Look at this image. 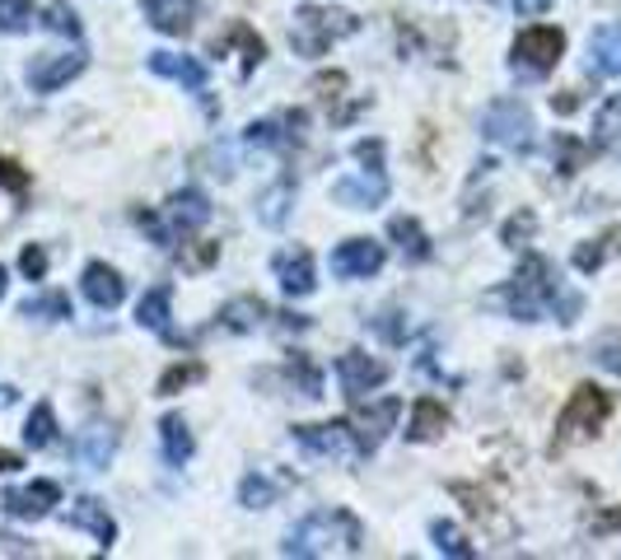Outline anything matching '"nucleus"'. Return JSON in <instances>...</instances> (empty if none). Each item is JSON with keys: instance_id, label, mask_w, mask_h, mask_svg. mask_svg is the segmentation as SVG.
Listing matches in <instances>:
<instances>
[{"instance_id": "nucleus-1", "label": "nucleus", "mask_w": 621, "mask_h": 560, "mask_svg": "<svg viewBox=\"0 0 621 560\" xmlns=\"http://www.w3.org/2000/svg\"><path fill=\"white\" fill-rule=\"evenodd\" d=\"M332 547H342V551H360L365 547V532H360V519L346 509H318V513H308V519H299L291 528V537H285V556H327Z\"/></svg>"}, {"instance_id": "nucleus-2", "label": "nucleus", "mask_w": 621, "mask_h": 560, "mask_svg": "<svg viewBox=\"0 0 621 560\" xmlns=\"http://www.w3.org/2000/svg\"><path fill=\"white\" fill-rule=\"evenodd\" d=\"M557 295H561V285H557V272H551V262L538 257V253H528L519 262V272L515 281H509L500 289V299L509 308V318H519V323H538L547 318L551 308H557Z\"/></svg>"}, {"instance_id": "nucleus-3", "label": "nucleus", "mask_w": 621, "mask_h": 560, "mask_svg": "<svg viewBox=\"0 0 621 560\" xmlns=\"http://www.w3.org/2000/svg\"><path fill=\"white\" fill-rule=\"evenodd\" d=\"M350 33H360V19L350 10H332V6H299L295 24H291V48L299 57H323L332 52V42H342Z\"/></svg>"}, {"instance_id": "nucleus-4", "label": "nucleus", "mask_w": 621, "mask_h": 560, "mask_svg": "<svg viewBox=\"0 0 621 560\" xmlns=\"http://www.w3.org/2000/svg\"><path fill=\"white\" fill-rule=\"evenodd\" d=\"M608 416H612V393L593 388V384H580L570 393L561 420H557V448H566L574 439H593L608 425Z\"/></svg>"}, {"instance_id": "nucleus-5", "label": "nucleus", "mask_w": 621, "mask_h": 560, "mask_svg": "<svg viewBox=\"0 0 621 560\" xmlns=\"http://www.w3.org/2000/svg\"><path fill=\"white\" fill-rule=\"evenodd\" d=\"M566 57V33L561 29H551V24H532L515 38V48H509V61H515V71L519 75H532V80H542L557 71V61Z\"/></svg>"}, {"instance_id": "nucleus-6", "label": "nucleus", "mask_w": 621, "mask_h": 560, "mask_svg": "<svg viewBox=\"0 0 621 560\" xmlns=\"http://www.w3.org/2000/svg\"><path fill=\"white\" fill-rule=\"evenodd\" d=\"M532 131H538L532 126V112L519 99H496L481 112V136L505 150H532Z\"/></svg>"}, {"instance_id": "nucleus-7", "label": "nucleus", "mask_w": 621, "mask_h": 560, "mask_svg": "<svg viewBox=\"0 0 621 560\" xmlns=\"http://www.w3.org/2000/svg\"><path fill=\"white\" fill-rule=\"evenodd\" d=\"M384 243H374V238H346L332 248V276H342V281H369V276H379L384 272Z\"/></svg>"}, {"instance_id": "nucleus-8", "label": "nucleus", "mask_w": 621, "mask_h": 560, "mask_svg": "<svg viewBox=\"0 0 621 560\" xmlns=\"http://www.w3.org/2000/svg\"><path fill=\"white\" fill-rule=\"evenodd\" d=\"M384 196H388V173L384 169H360V173L332 183V201L346 206V211H374V206H384Z\"/></svg>"}, {"instance_id": "nucleus-9", "label": "nucleus", "mask_w": 621, "mask_h": 560, "mask_svg": "<svg viewBox=\"0 0 621 560\" xmlns=\"http://www.w3.org/2000/svg\"><path fill=\"white\" fill-rule=\"evenodd\" d=\"M52 505H61V486L57 481H33V486H14L0 496V509L10 513V519L19 523H38V519H48Z\"/></svg>"}, {"instance_id": "nucleus-10", "label": "nucleus", "mask_w": 621, "mask_h": 560, "mask_svg": "<svg viewBox=\"0 0 621 560\" xmlns=\"http://www.w3.org/2000/svg\"><path fill=\"white\" fill-rule=\"evenodd\" d=\"M397 416H403V401H397V397L374 401L369 411L355 416V420H350V430H355V458H369L374 448L388 439V430L397 425Z\"/></svg>"}, {"instance_id": "nucleus-11", "label": "nucleus", "mask_w": 621, "mask_h": 560, "mask_svg": "<svg viewBox=\"0 0 621 560\" xmlns=\"http://www.w3.org/2000/svg\"><path fill=\"white\" fill-rule=\"evenodd\" d=\"M295 444L314 458H342V454H355V430H350V420L295 425Z\"/></svg>"}, {"instance_id": "nucleus-12", "label": "nucleus", "mask_w": 621, "mask_h": 560, "mask_svg": "<svg viewBox=\"0 0 621 560\" xmlns=\"http://www.w3.org/2000/svg\"><path fill=\"white\" fill-rule=\"evenodd\" d=\"M337 384H342L346 397H365V393L388 384V365L374 360V355H365V350H346L337 360Z\"/></svg>"}, {"instance_id": "nucleus-13", "label": "nucleus", "mask_w": 621, "mask_h": 560, "mask_svg": "<svg viewBox=\"0 0 621 560\" xmlns=\"http://www.w3.org/2000/svg\"><path fill=\"white\" fill-rule=\"evenodd\" d=\"M89 65L84 52H61V57H42L29 65V89L33 94H57V89H65L80 71Z\"/></svg>"}, {"instance_id": "nucleus-14", "label": "nucleus", "mask_w": 621, "mask_h": 560, "mask_svg": "<svg viewBox=\"0 0 621 560\" xmlns=\"http://www.w3.org/2000/svg\"><path fill=\"white\" fill-rule=\"evenodd\" d=\"M65 523L80 528V532H89L103 551H113V542H118V519H113V513H108V505H103V500H94V496L75 500V505H71V513H65Z\"/></svg>"}, {"instance_id": "nucleus-15", "label": "nucleus", "mask_w": 621, "mask_h": 560, "mask_svg": "<svg viewBox=\"0 0 621 560\" xmlns=\"http://www.w3.org/2000/svg\"><path fill=\"white\" fill-rule=\"evenodd\" d=\"M276 281H281V289H285L291 299L314 295V289H318V276H314V253H308V248H285V253L276 257Z\"/></svg>"}, {"instance_id": "nucleus-16", "label": "nucleus", "mask_w": 621, "mask_h": 560, "mask_svg": "<svg viewBox=\"0 0 621 560\" xmlns=\"http://www.w3.org/2000/svg\"><path fill=\"white\" fill-rule=\"evenodd\" d=\"M80 289H84L89 304H94V308H108V313H113V308L126 299V281H122L108 262H89L84 276H80Z\"/></svg>"}, {"instance_id": "nucleus-17", "label": "nucleus", "mask_w": 621, "mask_h": 560, "mask_svg": "<svg viewBox=\"0 0 621 560\" xmlns=\"http://www.w3.org/2000/svg\"><path fill=\"white\" fill-rule=\"evenodd\" d=\"M164 215H169V230H173V234H196V230H202V224L211 220V196L196 192V187H183V192L169 196Z\"/></svg>"}, {"instance_id": "nucleus-18", "label": "nucleus", "mask_w": 621, "mask_h": 560, "mask_svg": "<svg viewBox=\"0 0 621 560\" xmlns=\"http://www.w3.org/2000/svg\"><path fill=\"white\" fill-rule=\"evenodd\" d=\"M118 454V435H113V425H84V430L71 439V458L84 462V467H108V458Z\"/></svg>"}, {"instance_id": "nucleus-19", "label": "nucleus", "mask_w": 621, "mask_h": 560, "mask_svg": "<svg viewBox=\"0 0 621 560\" xmlns=\"http://www.w3.org/2000/svg\"><path fill=\"white\" fill-rule=\"evenodd\" d=\"M141 10H145L150 24L160 29V33H169V38L192 33V19H196L192 0H141Z\"/></svg>"}, {"instance_id": "nucleus-20", "label": "nucleus", "mask_w": 621, "mask_h": 560, "mask_svg": "<svg viewBox=\"0 0 621 560\" xmlns=\"http://www.w3.org/2000/svg\"><path fill=\"white\" fill-rule=\"evenodd\" d=\"M150 71H154V75H164V80L187 84V89H206V80H211L206 61L183 57V52H150Z\"/></svg>"}, {"instance_id": "nucleus-21", "label": "nucleus", "mask_w": 621, "mask_h": 560, "mask_svg": "<svg viewBox=\"0 0 621 560\" xmlns=\"http://www.w3.org/2000/svg\"><path fill=\"white\" fill-rule=\"evenodd\" d=\"M444 430H449V407L435 401V397H416L411 420H407V439L411 444H435V439H444Z\"/></svg>"}, {"instance_id": "nucleus-22", "label": "nucleus", "mask_w": 621, "mask_h": 560, "mask_svg": "<svg viewBox=\"0 0 621 560\" xmlns=\"http://www.w3.org/2000/svg\"><path fill=\"white\" fill-rule=\"evenodd\" d=\"M299 126H304V112H285L281 122H253L248 131H243V141H248L253 150H285L299 141Z\"/></svg>"}, {"instance_id": "nucleus-23", "label": "nucleus", "mask_w": 621, "mask_h": 560, "mask_svg": "<svg viewBox=\"0 0 621 560\" xmlns=\"http://www.w3.org/2000/svg\"><path fill=\"white\" fill-rule=\"evenodd\" d=\"M169 318H173V289H169V285L145 289L141 304H136V323H141V327H150V332H160V336H169V342H173Z\"/></svg>"}, {"instance_id": "nucleus-24", "label": "nucleus", "mask_w": 621, "mask_h": 560, "mask_svg": "<svg viewBox=\"0 0 621 560\" xmlns=\"http://www.w3.org/2000/svg\"><path fill=\"white\" fill-rule=\"evenodd\" d=\"M388 238L403 248V257L407 262H430V234L420 230V220L416 215H393V224H388Z\"/></svg>"}, {"instance_id": "nucleus-25", "label": "nucleus", "mask_w": 621, "mask_h": 560, "mask_svg": "<svg viewBox=\"0 0 621 560\" xmlns=\"http://www.w3.org/2000/svg\"><path fill=\"white\" fill-rule=\"evenodd\" d=\"M589 65L598 75H621V24H603L589 38Z\"/></svg>"}, {"instance_id": "nucleus-26", "label": "nucleus", "mask_w": 621, "mask_h": 560, "mask_svg": "<svg viewBox=\"0 0 621 560\" xmlns=\"http://www.w3.org/2000/svg\"><path fill=\"white\" fill-rule=\"evenodd\" d=\"M266 318H272V308H266L257 295H238L220 308V327H230V332H257Z\"/></svg>"}, {"instance_id": "nucleus-27", "label": "nucleus", "mask_w": 621, "mask_h": 560, "mask_svg": "<svg viewBox=\"0 0 621 560\" xmlns=\"http://www.w3.org/2000/svg\"><path fill=\"white\" fill-rule=\"evenodd\" d=\"M160 444H164V462H169V467H183V462L196 454V439H192V430H187L183 416H164V420H160Z\"/></svg>"}, {"instance_id": "nucleus-28", "label": "nucleus", "mask_w": 621, "mask_h": 560, "mask_svg": "<svg viewBox=\"0 0 621 560\" xmlns=\"http://www.w3.org/2000/svg\"><path fill=\"white\" fill-rule=\"evenodd\" d=\"M291 201H295V183L291 177H281L276 187H266L262 196H257V215H262V224H285V211H291Z\"/></svg>"}, {"instance_id": "nucleus-29", "label": "nucleus", "mask_w": 621, "mask_h": 560, "mask_svg": "<svg viewBox=\"0 0 621 560\" xmlns=\"http://www.w3.org/2000/svg\"><path fill=\"white\" fill-rule=\"evenodd\" d=\"M19 318H38V323H61L71 318V299L61 295V289H52V295H33L19 304Z\"/></svg>"}, {"instance_id": "nucleus-30", "label": "nucleus", "mask_w": 621, "mask_h": 560, "mask_svg": "<svg viewBox=\"0 0 621 560\" xmlns=\"http://www.w3.org/2000/svg\"><path fill=\"white\" fill-rule=\"evenodd\" d=\"M24 439H29V448H52L57 444V411H52V401H38V407L29 411Z\"/></svg>"}, {"instance_id": "nucleus-31", "label": "nucleus", "mask_w": 621, "mask_h": 560, "mask_svg": "<svg viewBox=\"0 0 621 560\" xmlns=\"http://www.w3.org/2000/svg\"><path fill=\"white\" fill-rule=\"evenodd\" d=\"M202 378H206V365H202V360H187V365L164 369V374H160V388H154V393H160V397H177L183 388L202 384Z\"/></svg>"}, {"instance_id": "nucleus-32", "label": "nucleus", "mask_w": 621, "mask_h": 560, "mask_svg": "<svg viewBox=\"0 0 621 560\" xmlns=\"http://www.w3.org/2000/svg\"><path fill=\"white\" fill-rule=\"evenodd\" d=\"M430 537H435V551L439 556H454V560H472L477 551H472V542H468V537H462L454 523H430Z\"/></svg>"}, {"instance_id": "nucleus-33", "label": "nucleus", "mask_w": 621, "mask_h": 560, "mask_svg": "<svg viewBox=\"0 0 621 560\" xmlns=\"http://www.w3.org/2000/svg\"><path fill=\"white\" fill-rule=\"evenodd\" d=\"M593 141L598 145H617L621 141V94H608V103L593 118Z\"/></svg>"}, {"instance_id": "nucleus-34", "label": "nucleus", "mask_w": 621, "mask_h": 560, "mask_svg": "<svg viewBox=\"0 0 621 560\" xmlns=\"http://www.w3.org/2000/svg\"><path fill=\"white\" fill-rule=\"evenodd\" d=\"M276 496H281V486H276L272 477H262V472L243 477V486H238V505H243V509H266Z\"/></svg>"}, {"instance_id": "nucleus-35", "label": "nucleus", "mask_w": 621, "mask_h": 560, "mask_svg": "<svg viewBox=\"0 0 621 560\" xmlns=\"http://www.w3.org/2000/svg\"><path fill=\"white\" fill-rule=\"evenodd\" d=\"M230 42H238V48H243V75H253L257 65H262V57H266V42L248 24H234L230 29Z\"/></svg>"}, {"instance_id": "nucleus-36", "label": "nucleus", "mask_w": 621, "mask_h": 560, "mask_svg": "<svg viewBox=\"0 0 621 560\" xmlns=\"http://www.w3.org/2000/svg\"><path fill=\"white\" fill-rule=\"evenodd\" d=\"M532 234H538V215H532V211H519V215L505 220L500 243H505V248H523V243H532Z\"/></svg>"}, {"instance_id": "nucleus-37", "label": "nucleus", "mask_w": 621, "mask_h": 560, "mask_svg": "<svg viewBox=\"0 0 621 560\" xmlns=\"http://www.w3.org/2000/svg\"><path fill=\"white\" fill-rule=\"evenodd\" d=\"M33 24V0H0V33H24Z\"/></svg>"}, {"instance_id": "nucleus-38", "label": "nucleus", "mask_w": 621, "mask_h": 560, "mask_svg": "<svg viewBox=\"0 0 621 560\" xmlns=\"http://www.w3.org/2000/svg\"><path fill=\"white\" fill-rule=\"evenodd\" d=\"M42 24H48L52 33H61V38H80V14L65 6V0H52L48 14H42Z\"/></svg>"}, {"instance_id": "nucleus-39", "label": "nucleus", "mask_w": 621, "mask_h": 560, "mask_svg": "<svg viewBox=\"0 0 621 560\" xmlns=\"http://www.w3.org/2000/svg\"><path fill=\"white\" fill-rule=\"evenodd\" d=\"M551 154H557L561 173H574V169H580V160H584V145H574L570 136H557V141H551Z\"/></svg>"}, {"instance_id": "nucleus-40", "label": "nucleus", "mask_w": 621, "mask_h": 560, "mask_svg": "<svg viewBox=\"0 0 621 560\" xmlns=\"http://www.w3.org/2000/svg\"><path fill=\"white\" fill-rule=\"evenodd\" d=\"M291 378H299V388H304V397H323V378H318V369L304 360V355H295L291 360Z\"/></svg>"}, {"instance_id": "nucleus-41", "label": "nucleus", "mask_w": 621, "mask_h": 560, "mask_svg": "<svg viewBox=\"0 0 621 560\" xmlns=\"http://www.w3.org/2000/svg\"><path fill=\"white\" fill-rule=\"evenodd\" d=\"M603 257H608V238H593V243H580V248H574V266H580V272H598Z\"/></svg>"}, {"instance_id": "nucleus-42", "label": "nucleus", "mask_w": 621, "mask_h": 560, "mask_svg": "<svg viewBox=\"0 0 621 560\" xmlns=\"http://www.w3.org/2000/svg\"><path fill=\"white\" fill-rule=\"evenodd\" d=\"M0 192H10V196H24L29 192V173L19 169L14 160H0Z\"/></svg>"}, {"instance_id": "nucleus-43", "label": "nucleus", "mask_w": 621, "mask_h": 560, "mask_svg": "<svg viewBox=\"0 0 621 560\" xmlns=\"http://www.w3.org/2000/svg\"><path fill=\"white\" fill-rule=\"evenodd\" d=\"M397 318H403V313H397V308H384L379 318H369V323H374V332H379L384 342H393V346H397V342H403V336H407V327L397 323Z\"/></svg>"}, {"instance_id": "nucleus-44", "label": "nucleus", "mask_w": 621, "mask_h": 560, "mask_svg": "<svg viewBox=\"0 0 621 560\" xmlns=\"http://www.w3.org/2000/svg\"><path fill=\"white\" fill-rule=\"evenodd\" d=\"M19 272H24L29 281H42V276H48V253H42L38 243H29L24 257H19Z\"/></svg>"}, {"instance_id": "nucleus-45", "label": "nucleus", "mask_w": 621, "mask_h": 560, "mask_svg": "<svg viewBox=\"0 0 621 560\" xmlns=\"http://www.w3.org/2000/svg\"><path fill=\"white\" fill-rule=\"evenodd\" d=\"M355 160L365 169H384V141H355Z\"/></svg>"}, {"instance_id": "nucleus-46", "label": "nucleus", "mask_w": 621, "mask_h": 560, "mask_svg": "<svg viewBox=\"0 0 621 560\" xmlns=\"http://www.w3.org/2000/svg\"><path fill=\"white\" fill-rule=\"evenodd\" d=\"M593 360L603 365V369H612V374L621 378V342H598V350H593Z\"/></svg>"}, {"instance_id": "nucleus-47", "label": "nucleus", "mask_w": 621, "mask_h": 560, "mask_svg": "<svg viewBox=\"0 0 621 560\" xmlns=\"http://www.w3.org/2000/svg\"><path fill=\"white\" fill-rule=\"evenodd\" d=\"M515 10H519V14H547L551 0H515Z\"/></svg>"}, {"instance_id": "nucleus-48", "label": "nucleus", "mask_w": 621, "mask_h": 560, "mask_svg": "<svg viewBox=\"0 0 621 560\" xmlns=\"http://www.w3.org/2000/svg\"><path fill=\"white\" fill-rule=\"evenodd\" d=\"M621 528V509H612V513H603V519L593 523V532H617Z\"/></svg>"}, {"instance_id": "nucleus-49", "label": "nucleus", "mask_w": 621, "mask_h": 560, "mask_svg": "<svg viewBox=\"0 0 621 560\" xmlns=\"http://www.w3.org/2000/svg\"><path fill=\"white\" fill-rule=\"evenodd\" d=\"M215 253H220V243H206V248H196V253H192V266H206V262H215Z\"/></svg>"}, {"instance_id": "nucleus-50", "label": "nucleus", "mask_w": 621, "mask_h": 560, "mask_svg": "<svg viewBox=\"0 0 621 560\" xmlns=\"http://www.w3.org/2000/svg\"><path fill=\"white\" fill-rule=\"evenodd\" d=\"M14 467H19V454H10V448H0V477L14 472Z\"/></svg>"}, {"instance_id": "nucleus-51", "label": "nucleus", "mask_w": 621, "mask_h": 560, "mask_svg": "<svg viewBox=\"0 0 621 560\" xmlns=\"http://www.w3.org/2000/svg\"><path fill=\"white\" fill-rule=\"evenodd\" d=\"M574 108H580V94H561L557 99V112H574Z\"/></svg>"}, {"instance_id": "nucleus-52", "label": "nucleus", "mask_w": 621, "mask_h": 560, "mask_svg": "<svg viewBox=\"0 0 621 560\" xmlns=\"http://www.w3.org/2000/svg\"><path fill=\"white\" fill-rule=\"evenodd\" d=\"M0 295H6V266H0Z\"/></svg>"}]
</instances>
